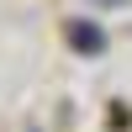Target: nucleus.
I'll return each mask as SVG.
<instances>
[{
  "label": "nucleus",
  "instance_id": "f257e3e1",
  "mask_svg": "<svg viewBox=\"0 0 132 132\" xmlns=\"http://www.w3.org/2000/svg\"><path fill=\"white\" fill-rule=\"evenodd\" d=\"M69 42H74V48H85V53H95V48H101V32L85 27V21H74V27H69Z\"/></svg>",
  "mask_w": 132,
  "mask_h": 132
},
{
  "label": "nucleus",
  "instance_id": "f03ea898",
  "mask_svg": "<svg viewBox=\"0 0 132 132\" xmlns=\"http://www.w3.org/2000/svg\"><path fill=\"white\" fill-rule=\"evenodd\" d=\"M101 5H127V0H101Z\"/></svg>",
  "mask_w": 132,
  "mask_h": 132
}]
</instances>
